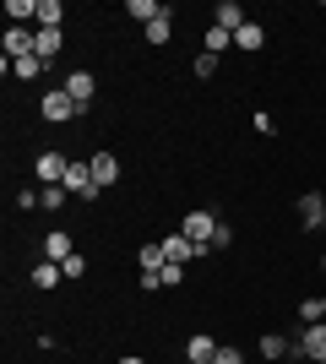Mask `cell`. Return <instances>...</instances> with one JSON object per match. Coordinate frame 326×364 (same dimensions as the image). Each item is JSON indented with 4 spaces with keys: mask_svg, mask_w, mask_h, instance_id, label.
Segmentation results:
<instances>
[{
    "mask_svg": "<svg viewBox=\"0 0 326 364\" xmlns=\"http://www.w3.org/2000/svg\"><path fill=\"white\" fill-rule=\"evenodd\" d=\"M212 22H217V28H229V33H239V28H245V22H250V16L239 11L234 0H223V6H217V11H212Z\"/></svg>",
    "mask_w": 326,
    "mask_h": 364,
    "instance_id": "8fae6325",
    "label": "cell"
},
{
    "mask_svg": "<svg viewBox=\"0 0 326 364\" xmlns=\"http://www.w3.org/2000/svg\"><path fill=\"white\" fill-rule=\"evenodd\" d=\"M60 16H65L60 0H38V28H60Z\"/></svg>",
    "mask_w": 326,
    "mask_h": 364,
    "instance_id": "ffe728a7",
    "label": "cell"
},
{
    "mask_svg": "<svg viewBox=\"0 0 326 364\" xmlns=\"http://www.w3.org/2000/svg\"><path fill=\"white\" fill-rule=\"evenodd\" d=\"M65 196H71L65 185H44V191H38V207H49V213H60V207H65Z\"/></svg>",
    "mask_w": 326,
    "mask_h": 364,
    "instance_id": "44dd1931",
    "label": "cell"
},
{
    "mask_svg": "<svg viewBox=\"0 0 326 364\" xmlns=\"http://www.w3.org/2000/svg\"><path fill=\"white\" fill-rule=\"evenodd\" d=\"M190 245H202V250H212V234H217V218L212 213H185V228H180Z\"/></svg>",
    "mask_w": 326,
    "mask_h": 364,
    "instance_id": "7a4b0ae2",
    "label": "cell"
},
{
    "mask_svg": "<svg viewBox=\"0 0 326 364\" xmlns=\"http://www.w3.org/2000/svg\"><path fill=\"white\" fill-rule=\"evenodd\" d=\"M283 353H288V343H283L278 332H266L261 337V359H283Z\"/></svg>",
    "mask_w": 326,
    "mask_h": 364,
    "instance_id": "603a6c76",
    "label": "cell"
},
{
    "mask_svg": "<svg viewBox=\"0 0 326 364\" xmlns=\"http://www.w3.org/2000/svg\"><path fill=\"white\" fill-rule=\"evenodd\" d=\"M60 272H65V277H82V272H87V256H71V261H60Z\"/></svg>",
    "mask_w": 326,
    "mask_h": 364,
    "instance_id": "4316f807",
    "label": "cell"
},
{
    "mask_svg": "<svg viewBox=\"0 0 326 364\" xmlns=\"http://www.w3.org/2000/svg\"><path fill=\"white\" fill-rule=\"evenodd\" d=\"M65 191H71V196H82V201H98L93 168H87V164H71V168H65Z\"/></svg>",
    "mask_w": 326,
    "mask_h": 364,
    "instance_id": "3957f363",
    "label": "cell"
},
{
    "mask_svg": "<svg viewBox=\"0 0 326 364\" xmlns=\"http://www.w3.org/2000/svg\"><path fill=\"white\" fill-rule=\"evenodd\" d=\"M71 234H44V261H71Z\"/></svg>",
    "mask_w": 326,
    "mask_h": 364,
    "instance_id": "7c38bea8",
    "label": "cell"
},
{
    "mask_svg": "<svg viewBox=\"0 0 326 364\" xmlns=\"http://www.w3.org/2000/svg\"><path fill=\"white\" fill-rule=\"evenodd\" d=\"M141 33H147V44H158V49H163V44L174 38V22H169V16H158V22H147Z\"/></svg>",
    "mask_w": 326,
    "mask_h": 364,
    "instance_id": "ac0fdd59",
    "label": "cell"
},
{
    "mask_svg": "<svg viewBox=\"0 0 326 364\" xmlns=\"http://www.w3.org/2000/svg\"><path fill=\"white\" fill-rule=\"evenodd\" d=\"M261 44H266V33L256 28V22H245V28L234 33V49H245V55H256V49H261Z\"/></svg>",
    "mask_w": 326,
    "mask_h": 364,
    "instance_id": "2e32d148",
    "label": "cell"
},
{
    "mask_svg": "<svg viewBox=\"0 0 326 364\" xmlns=\"http://www.w3.org/2000/svg\"><path fill=\"white\" fill-rule=\"evenodd\" d=\"M11 71L16 76H38V71H44V60H38V55H22V60H11Z\"/></svg>",
    "mask_w": 326,
    "mask_h": 364,
    "instance_id": "cb8c5ba5",
    "label": "cell"
},
{
    "mask_svg": "<svg viewBox=\"0 0 326 364\" xmlns=\"http://www.w3.org/2000/svg\"><path fill=\"white\" fill-rule=\"evenodd\" d=\"M321 364H326V359H321Z\"/></svg>",
    "mask_w": 326,
    "mask_h": 364,
    "instance_id": "1f68e13d",
    "label": "cell"
},
{
    "mask_svg": "<svg viewBox=\"0 0 326 364\" xmlns=\"http://www.w3.org/2000/svg\"><path fill=\"white\" fill-rule=\"evenodd\" d=\"M87 168H93V180H98V191H109V185L120 180V158H114V152H109V147H98L93 158H87Z\"/></svg>",
    "mask_w": 326,
    "mask_h": 364,
    "instance_id": "5b68a950",
    "label": "cell"
},
{
    "mask_svg": "<svg viewBox=\"0 0 326 364\" xmlns=\"http://www.w3.org/2000/svg\"><path fill=\"white\" fill-rule=\"evenodd\" d=\"M196 76H217V55H207V49H202V55H196Z\"/></svg>",
    "mask_w": 326,
    "mask_h": 364,
    "instance_id": "484cf974",
    "label": "cell"
},
{
    "mask_svg": "<svg viewBox=\"0 0 326 364\" xmlns=\"http://www.w3.org/2000/svg\"><path fill=\"white\" fill-rule=\"evenodd\" d=\"M158 283H185V267H180V261H163V272H158Z\"/></svg>",
    "mask_w": 326,
    "mask_h": 364,
    "instance_id": "d4e9b609",
    "label": "cell"
},
{
    "mask_svg": "<svg viewBox=\"0 0 326 364\" xmlns=\"http://www.w3.org/2000/svg\"><path fill=\"white\" fill-rule=\"evenodd\" d=\"M212 364H245V353H239V348H217Z\"/></svg>",
    "mask_w": 326,
    "mask_h": 364,
    "instance_id": "f1b7e54d",
    "label": "cell"
},
{
    "mask_svg": "<svg viewBox=\"0 0 326 364\" xmlns=\"http://www.w3.org/2000/svg\"><path fill=\"white\" fill-rule=\"evenodd\" d=\"M141 272H163V261H169V256H163V240H158V245H141Z\"/></svg>",
    "mask_w": 326,
    "mask_h": 364,
    "instance_id": "e0dca14e",
    "label": "cell"
},
{
    "mask_svg": "<svg viewBox=\"0 0 326 364\" xmlns=\"http://www.w3.org/2000/svg\"><path fill=\"white\" fill-rule=\"evenodd\" d=\"M229 240H234V228H229V223H217V234H212V250H229Z\"/></svg>",
    "mask_w": 326,
    "mask_h": 364,
    "instance_id": "83f0119b",
    "label": "cell"
},
{
    "mask_svg": "<svg viewBox=\"0 0 326 364\" xmlns=\"http://www.w3.org/2000/svg\"><path fill=\"white\" fill-rule=\"evenodd\" d=\"M185 359L190 364H212L217 359V343H212V337H190V343H185Z\"/></svg>",
    "mask_w": 326,
    "mask_h": 364,
    "instance_id": "4fadbf2b",
    "label": "cell"
},
{
    "mask_svg": "<svg viewBox=\"0 0 326 364\" xmlns=\"http://www.w3.org/2000/svg\"><path fill=\"white\" fill-rule=\"evenodd\" d=\"M299 223H305V228L326 223V196H321V191H305V196H299Z\"/></svg>",
    "mask_w": 326,
    "mask_h": 364,
    "instance_id": "52a82bcc",
    "label": "cell"
},
{
    "mask_svg": "<svg viewBox=\"0 0 326 364\" xmlns=\"http://www.w3.org/2000/svg\"><path fill=\"white\" fill-rule=\"evenodd\" d=\"M55 283H65L60 261H38V267H33V289H55Z\"/></svg>",
    "mask_w": 326,
    "mask_h": 364,
    "instance_id": "5bb4252c",
    "label": "cell"
},
{
    "mask_svg": "<svg viewBox=\"0 0 326 364\" xmlns=\"http://www.w3.org/2000/svg\"><path fill=\"white\" fill-rule=\"evenodd\" d=\"M38 114H44V120H71V114H82V104H77L65 87H55V92H44V98H38Z\"/></svg>",
    "mask_w": 326,
    "mask_h": 364,
    "instance_id": "6da1fadb",
    "label": "cell"
},
{
    "mask_svg": "<svg viewBox=\"0 0 326 364\" xmlns=\"http://www.w3.org/2000/svg\"><path fill=\"white\" fill-rule=\"evenodd\" d=\"M299 353H305V359H315V364L326 359V321H321V326H305V337H299Z\"/></svg>",
    "mask_w": 326,
    "mask_h": 364,
    "instance_id": "9c48e42d",
    "label": "cell"
},
{
    "mask_svg": "<svg viewBox=\"0 0 326 364\" xmlns=\"http://www.w3.org/2000/svg\"><path fill=\"white\" fill-rule=\"evenodd\" d=\"M125 11L136 16L141 28H147V22H158V16H169V11H163V0H131V6H125Z\"/></svg>",
    "mask_w": 326,
    "mask_h": 364,
    "instance_id": "9a60e30c",
    "label": "cell"
},
{
    "mask_svg": "<svg viewBox=\"0 0 326 364\" xmlns=\"http://www.w3.org/2000/svg\"><path fill=\"white\" fill-rule=\"evenodd\" d=\"M321 310H326V294H321Z\"/></svg>",
    "mask_w": 326,
    "mask_h": 364,
    "instance_id": "4dcf8cb0",
    "label": "cell"
},
{
    "mask_svg": "<svg viewBox=\"0 0 326 364\" xmlns=\"http://www.w3.org/2000/svg\"><path fill=\"white\" fill-rule=\"evenodd\" d=\"M60 44H65V38H60V28H38V44H33V55H38V60H44V65H55V55H60Z\"/></svg>",
    "mask_w": 326,
    "mask_h": 364,
    "instance_id": "30bf717a",
    "label": "cell"
},
{
    "mask_svg": "<svg viewBox=\"0 0 326 364\" xmlns=\"http://www.w3.org/2000/svg\"><path fill=\"white\" fill-rule=\"evenodd\" d=\"M65 92H71V98L87 109V104L98 98V76H93V71H71V76H65Z\"/></svg>",
    "mask_w": 326,
    "mask_h": 364,
    "instance_id": "8992f818",
    "label": "cell"
},
{
    "mask_svg": "<svg viewBox=\"0 0 326 364\" xmlns=\"http://www.w3.org/2000/svg\"><path fill=\"white\" fill-rule=\"evenodd\" d=\"M65 168H71V158H65V152H38L33 174H38L44 185H65Z\"/></svg>",
    "mask_w": 326,
    "mask_h": 364,
    "instance_id": "277c9868",
    "label": "cell"
},
{
    "mask_svg": "<svg viewBox=\"0 0 326 364\" xmlns=\"http://www.w3.org/2000/svg\"><path fill=\"white\" fill-rule=\"evenodd\" d=\"M299 321H305V326H321V321H326L321 299H305V304H299Z\"/></svg>",
    "mask_w": 326,
    "mask_h": 364,
    "instance_id": "7402d4cb",
    "label": "cell"
},
{
    "mask_svg": "<svg viewBox=\"0 0 326 364\" xmlns=\"http://www.w3.org/2000/svg\"><path fill=\"white\" fill-rule=\"evenodd\" d=\"M33 44H38V33H33V28H6V60L33 55Z\"/></svg>",
    "mask_w": 326,
    "mask_h": 364,
    "instance_id": "ba28073f",
    "label": "cell"
},
{
    "mask_svg": "<svg viewBox=\"0 0 326 364\" xmlns=\"http://www.w3.org/2000/svg\"><path fill=\"white\" fill-rule=\"evenodd\" d=\"M229 44H234V33L212 22V28H207V55H217V60H223V49H229Z\"/></svg>",
    "mask_w": 326,
    "mask_h": 364,
    "instance_id": "d6986e66",
    "label": "cell"
},
{
    "mask_svg": "<svg viewBox=\"0 0 326 364\" xmlns=\"http://www.w3.org/2000/svg\"><path fill=\"white\" fill-rule=\"evenodd\" d=\"M120 364H141V359H136V353H131V359H120Z\"/></svg>",
    "mask_w": 326,
    "mask_h": 364,
    "instance_id": "f546056e",
    "label": "cell"
}]
</instances>
